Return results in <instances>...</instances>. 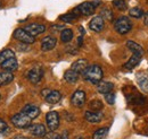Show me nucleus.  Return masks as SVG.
<instances>
[{"label": "nucleus", "mask_w": 148, "mask_h": 139, "mask_svg": "<svg viewBox=\"0 0 148 139\" xmlns=\"http://www.w3.org/2000/svg\"><path fill=\"white\" fill-rule=\"evenodd\" d=\"M0 99H1V94H0Z\"/></svg>", "instance_id": "obj_40"}, {"label": "nucleus", "mask_w": 148, "mask_h": 139, "mask_svg": "<svg viewBox=\"0 0 148 139\" xmlns=\"http://www.w3.org/2000/svg\"><path fill=\"white\" fill-rule=\"evenodd\" d=\"M127 48H128L132 53H134V54L144 55V49H143V47L139 45L138 43L133 42V41H128V42H127Z\"/></svg>", "instance_id": "obj_21"}, {"label": "nucleus", "mask_w": 148, "mask_h": 139, "mask_svg": "<svg viewBox=\"0 0 148 139\" xmlns=\"http://www.w3.org/2000/svg\"><path fill=\"white\" fill-rule=\"evenodd\" d=\"M96 10V7L93 6L92 2H89V1H86V2H82L81 5H79L75 9L73 10V13L76 16H91L93 15Z\"/></svg>", "instance_id": "obj_4"}, {"label": "nucleus", "mask_w": 148, "mask_h": 139, "mask_svg": "<svg viewBox=\"0 0 148 139\" xmlns=\"http://www.w3.org/2000/svg\"><path fill=\"white\" fill-rule=\"evenodd\" d=\"M82 75L87 82H90L92 84H98L99 82H101L104 72H103V69L100 68V66L91 65V66H88V68L83 71Z\"/></svg>", "instance_id": "obj_1"}, {"label": "nucleus", "mask_w": 148, "mask_h": 139, "mask_svg": "<svg viewBox=\"0 0 148 139\" xmlns=\"http://www.w3.org/2000/svg\"><path fill=\"white\" fill-rule=\"evenodd\" d=\"M77 139H83V138H82V137H80V138H77Z\"/></svg>", "instance_id": "obj_39"}, {"label": "nucleus", "mask_w": 148, "mask_h": 139, "mask_svg": "<svg viewBox=\"0 0 148 139\" xmlns=\"http://www.w3.org/2000/svg\"><path fill=\"white\" fill-rule=\"evenodd\" d=\"M24 30L33 37H36L37 35L42 34L43 32H46V26L42 25V24H37V23H33V24H29L24 27Z\"/></svg>", "instance_id": "obj_9"}, {"label": "nucleus", "mask_w": 148, "mask_h": 139, "mask_svg": "<svg viewBox=\"0 0 148 139\" xmlns=\"http://www.w3.org/2000/svg\"><path fill=\"white\" fill-rule=\"evenodd\" d=\"M104 118V113L100 111H87L84 113V119L90 123H99Z\"/></svg>", "instance_id": "obj_12"}, {"label": "nucleus", "mask_w": 148, "mask_h": 139, "mask_svg": "<svg viewBox=\"0 0 148 139\" xmlns=\"http://www.w3.org/2000/svg\"><path fill=\"white\" fill-rule=\"evenodd\" d=\"M141 58H143V55H140V54H134V53H132V55H131V58L129 59V61L123 66L125 69L128 70H131L133 69L136 66H138L139 65V62L141 61Z\"/></svg>", "instance_id": "obj_18"}, {"label": "nucleus", "mask_w": 148, "mask_h": 139, "mask_svg": "<svg viewBox=\"0 0 148 139\" xmlns=\"http://www.w3.org/2000/svg\"><path fill=\"white\" fill-rule=\"evenodd\" d=\"M13 139H29V138H26L25 136H22V135H16V136L13 137Z\"/></svg>", "instance_id": "obj_37"}, {"label": "nucleus", "mask_w": 148, "mask_h": 139, "mask_svg": "<svg viewBox=\"0 0 148 139\" xmlns=\"http://www.w3.org/2000/svg\"><path fill=\"white\" fill-rule=\"evenodd\" d=\"M113 6L119 10H125L128 8V6H127L124 0H114L113 1Z\"/></svg>", "instance_id": "obj_31"}, {"label": "nucleus", "mask_w": 148, "mask_h": 139, "mask_svg": "<svg viewBox=\"0 0 148 139\" xmlns=\"http://www.w3.org/2000/svg\"><path fill=\"white\" fill-rule=\"evenodd\" d=\"M73 38V31L71 28H64L60 33V40L63 43H69Z\"/></svg>", "instance_id": "obj_24"}, {"label": "nucleus", "mask_w": 148, "mask_h": 139, "mask_svg": "<svg viewBox=\"0 0 148 139\" xmlns=\"http://www.w3.org/2000/svg\"><path fill=\"white\" fill-rule=\"evenodd\" d=\"M77 44H79V45H82V36H80V37L77 38Z\"/></svg>", "instance_id": "obj_38"}, {"label": "nucleus", "mask_w": 148, "mask_h": 139, "mask_svg": "<svg viewBox=\"0 0 148 139\" xmlns=\"http://www.w3.org/2000/svg\"><path fill=\"white\" fill-rule=\"evenodd\" d=\"M88 68V60L87 59H77L76 61H74L71 66V69L74 70L75 72H77L79 75L80 74H83V71Z\"/></svg>", "instance_id": "obj_15"}, {"label": "nucleus", "mask_w": 148, "mask_h": 139, "mask_svg": "<svg viewBox=\"0 0 148 139\" xmlns=\"http://www.w3.org/2000/svg\"><path fill=\"white\" fill-rule=\"evenodd\" d=\"M104 27H105V20L100 16H95L89 23V28L97 33L101 32L104 30Z\"/></svg>", "instance_id": "obj_11"}, {"label": "nucleus", "mask_w": 148, "mask_h": 139, "mask_svg": "<svg viewBox=\"0 0 148 139\" xmlns=\"http://www.w3.org/2000/svg\"><path fill=\"white\" fill-rule=\"evenodd\" d=\"M144 10L140 8V7H134V8H131L129 11V15L133 18H141L144 16Z\"/></svg>", "instance_id": "obj_28"}, {"label": "nucleus", "mask_w": 148, "mask_h": 139, "mask_svg": "<svg viewBox=\"0 0 148 139\" xmlns=\"http://www.w3.org/2000/svg\"><path fill=\"white\" fill-rule=\"evenodd\" d=\"M114 30L121 35L128 34L132 30V23L129 17L127 16H120L114 20Z\"/></svg>", "instance_id": "obj_2"}, {"label": "nucleus", "mask_w": 148, "mask_h": 139, "mask_svg": "<svg viewBox=\"0 0 148 139\" xmlns=\"http://www.w3.org/2000/svg\"><path fill=\"white\" fill-rule=\"evenodd\" d=\"M49 93H50V89H43V90L41 92V95H42L43 97H46V96H47Z\"/></svg>", "instance_id": "obj_36"}, {"label": "nucleus", "mask_w": 148, "mask_h": 139, "mask_svg": "<svg viewBox=\"0 0 148 139\" xmlns=\"http://www.w3.org/2000/svg\"><path fill=\"white\" fill-rule=\"evenodd\" d=\"M56 43H57V40L55 37L48 35V36L43 37L41 41V50L42 51H50L56 47Z\"/></svg>", "instance_id": "obj_14"}, {"label": "nucleus", "mask_w": 148, "mask_h": 139, "mask_svg": "<svg viewBox=\"0 0 148 139\" xmlns=\"http://www.w3.org/2000/svg\"><path fill=\"white\" fill-rule=\"evenodd\" d=\"M99 16L103 18L104 20H107V22H113V17H114L113 11H112L110 8H107V7L101 10V13H100Z\"/></svg>", "instance_id": "obj_27"}, {"label": "nucleus", "mask_w": 148, "mask_h": 139, "mask_svg": "<svg viewBox=\"0 0 148 139\" xmlns=\"http://www.w3.org/2000/svg\"><path fill=\"white\" fill-rule=\"evenodd\" d=\"M108 134V128H99L92 135V139H104Z\"/></svg>", "instance_id": "obj_25"}, {"label": "nucleus", "mask_w": 148, "mask_h": 139, "mask_svg": "<svg viewBox=\"0 0 148 139\" xmlns=\"http://www.w3.org/2000/svg\"><path fill=\"white\" fill-rule=\"evenodd\" d=\"M14 80V75L13 72H8V71H1L0 72V86H5L10 84Z\"/></svg>", "instance_id": "obj_20"}, {"label": "nucleus", "mask_w": 148, "mask_h": 139, "mask_svg": "<svg viewBox=\"0 0 148 139\" xmlns=\"http://www.w3.org/2000/svg\"><path fill=\"white\" fill-rule=\"evenodd\" d=\"M12 123L16 127V128H21V129H24V128H29L31 126V119L24 114L23 112H19V113H16L12 117Z\"/></svg>", "instance_id": "obj_3"}, {"label": "nucleus", "mask_w": 148, "mask_h": 139, "mask_svg": "<svg viewBox=\"0 0 148 139\" xmlns=\"http://www.w3.org/2000/svg\"><path fill=\"white\" fill-rule=\"evenodd\" d=\"M0 67H1L2 71L13 72V71L17 70V68H18V62H17V60H16L15 58H12V59L7 60L6 62H3V63H2Z\"/></svg>", "instance_id": "obj_16"}, {"label": "nucleus", "mask_w": 148, "mask_h": 139, "mask_svg": "<svg viewBox=\"0 0 148 139\" xmlns=\"http://www.w3.org/2000/svg\"><path fill=\"white\" fill-rule=\"evenodd\" d=\"M13 36H14V38H16L17 41H19L21 43H24V44H32L36 42L34 37L31 36L24 28H17L14 32Z\"/></svg>", "instance_id": "obj_6"}, {"label": "nucleus", "mask_w": 148, "mask_h": 139, "mask_svg": "<svg viewBox=\"0 0 148 139\" xmlns=\"http://www.w3.org/2000/svg\"><path fill=\"white\" fill-rule=\"evenodd\" d=\"M137 80H138L139 86L141 87V89H144L145 92H148V76L140 75V76H138Z\"/></svg>", "instance_id": "obj_26"}, {"label": "nucleus", "mask_w": 148, "mask_h": 139, "mask_svg": "<svg viewBox=\"0 0 148 139\" xmlns=\"http://www.w3.org/2000/svg\"><path fill=\"white\" fill-rule=\"evenodd\" d=\"M8 130H9V128H8L7 123L3 121L2 119H0V135L8 132Z\"/></svg>", "instance_id": "obj_33"}, {"label": "nucleus", "mask_w": 148, "mask_h": 139, "mask_svg": "<svg viewBox=\"0 0 148 139\" xmlns=\"http://www.w3.org/2000/svg\"><path fill=\"white\" fill-rule=\"evenodd\" d=\"M64 79L70 84H74V83H76L79 80V74L75 72L74 70L69 69L64 74Z\"/></svg>", "instance_id": "obj_22"}, {"label": "nucleus", "mask_w": 148, "mask_h": 139, "mask_svg": "<svg viewBox=\"0 0 148 139\" xmlns=\"http://www.w3.org/2000/svg\"><path fill=\"white\" fill-rule=\"evenodd\" d=\"M48 104H56L62 100V93L59 90H50V93L45 97Z\"/></svg>", "instance_id": "obj_17"}, {"label": "nucleus", "mask_w": 148, "mask_h": 139, "mask_svg": "<svg viewBox=\"0 0 148 139\" xmlns=\"http://www.w3.org/2000/svg\"><path fill=\"white\" fill-rule=\"evenodd\" d=\"M22 112H23L24 114H26L31 120H33V119H36V118L39 117V114H40V109L34 104H26L23 107Z\"/></svg>", "instance_id": "obj_13"}, {"label": "nucleus", "mask_w": 148, "mask_h": 139, "mask_svg": "<svg viewBox=\"0 0 148 139\" xmlns=\"http://www.w3.org/2000/svg\"><path fill=\"white\" fill-rule=\"evenodd\" d=\"M43 77V69L40 66H36L26 72V78L32 84H38Z\"/></svg>", "instance_id": "obj_5"}, {"label": "nucleus", "mask_w": 148, "mask_h": 139, "mask_svg": "<svg viewBox=\"0 0 148 139\" xmlns=\"http://www.w3.org/2000/svg\"><path fill=\"white\" fill-rule=\"evenodd\" d=\"M86 99H87L86 93L82 89H77L74 92L72 97H71V103L75 107H82L86 104Z\"/></svg>", "instance_id": "obj_8"}, {"label": "nucleus", "mask_w": 148, "mask_h": 139, "mask_svg": "<svg viewBox=\"0 0 148 139\" xmlns=\"http://www.w3.org/2000/svg\"><path fill=\"white\" fill-rule=\"evenodd\" d=\"M77 17H79V16H76L73 11H72V13H67V14H65V15H62V16L59 17V19H60L62 22H64V23H73Z\"/></svg>", "instance_id": "obj_29"}, {"label": "nucleus", "mask_w": 148, "mask_h": 139, "mask_svg": "<svg viewBox=\"0 0 148 139\" xmlns=\"http://www.w3.org/2000/svg\"><path fill=\"white\" fill-rule=\"evenodd\" d=\"M105 100H106V102L110 105H113L115 103V94L113 92H110V93L105 94Z\"/></svg>", "instance_id": "obj_32"}, {"label": "nucleus", "mask_w": 148, "mask_h": 139, "mask_svg": "<svg viewBox=\"0 0 148 139\" xmlns=\"http://www.w3.org/2000/svg\"><path fill=\"white\" fill-rule=\"evenodd\" d=\"M43 139H63V137H62L60 135H58V134H55L54 131H51L50 134L46 135Z\"/></svg>", "instance_id": "obj_34"}, {"label": "nucleus", "mask_w": 148, "mask_h": 139, "mask_svg": "<svg viewBox=\"0 0 148 139\" xmlns=\"http://www.w3.org/2000/svg\"><path fill=\"white\" fill-rule=\"evenodd\" d=\"M113 88H114V85H113V83H111V82H99L97 84V90H98V93L104 94V95L112 92Z\"/></svg>", "instance_id": "obj_19"}, {"label": "nucleus", "mask_w": 148, "mask_h": 139, "mask_svg": "<svg viewBox=\"0 0 148 139\" xmlns=\"http://www.w3.org/2000/svg\"><path fill=\"white\" fill-rule=\"evenodd\" d=\"M103 102L100 100H92L90 103H89V107L92 110V111H100L103 109Z\"/></svg>", "instance_id": "obj_30"}, {"label": "nucleus", "mask_w": 148, "mask_h": 139, "mask_svg": "<svg viewBox=\"0 0 148 139\" xmlns=\"http://www.w3.org/2000/svg\"><path fill=\"white\" fill-rule=\"evenodd\" d=\"M12 58H15V52L12 49H3L0 52V66Z\"/></svg>", "instance_id": "obj_23"}, {"label": "nucleus", "mask_w": 148, "mask_h": 139, "mask_svg": "<svg viewBox=\"0 0 148 139\" xmlns=\"http://www.w3.org/2000/svg\"><path fill=\"white\" fill-rule=\"evenodd\" d=\"M29 132L34 136V137H45L47 135V129L43 124L41 123H36V124H31L29 128Z\"/></svg>", "instance_id": "obj_10"}, {"label": "nucleus", "mask_w": 148, "mask_h": 139, "mask_svg": "<svg viewBox=\"0 0 148 139\" xmlns=\"http://www.w3.org/2000/svg\"><path fill=\"white\" fill-rule=\"evenodd\" d=\"M0 6H1V3H0Z\"/></svg>", "instance_id": "obj_41"}, {"label": "nucleus", "mask_w": 148, "mask_h": 139, "mask_svg": "<svg viewBox=\"0 0 148 139\" xmlns=\"http://www.w3.org/2000/svg\"><path fill=\"white\" fill-rule=\"evenodd\" d=\"M46 122L50 131H55L59 127V114L56 111H50L46 115Z\"/></svg>", "instance_id": "obj_7"}, {"label": "nucleus", "mask_w": 148, "mask_h": 139, "mask_svg": "<svg viewBox=\"0 0 148 139\" xmlns=\"http://www.w3.org/2000/svg\"><path fill=\"white\" fill-rule=\"evenodd\" d=\"M144 24L148 26V11H146L145 14H144Z\"/></svg>", "instance_id": "obj_35"}]
</instances>
